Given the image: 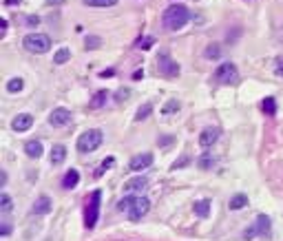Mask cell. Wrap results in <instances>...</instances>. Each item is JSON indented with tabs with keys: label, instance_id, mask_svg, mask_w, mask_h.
<instances>
[{
	"label": "cell",
	"instance_id": "cell-1",
	"mask_svg": "<svg viewBox=\"0 0 283 241\" xmlns=\"http://www.w3.org/2000/svg\"><path fill=\"white\" fill-rule=\"evenodd\" d=\"M117 208L126 210L131 221H140V219L150 210V199L144 195H135V197L128 195V197H124V199L117 201Z\"/></svg>",
	"mask_w": 283,
	"mask_h": 241
},
{
	"label": "cell",
	"instance_id": "cell-2",
	"mask_svg": "<svg viewBox=\"0 0 283 241\" xmlns=\"http://www.w3.org/2000/svg\"><path fill=\"white\" fill-rule=\"evenodd\" d=\"M190 20V11L184 5H170L162 16V23L168 31H179L186 27V23Z\"/></svg>",
	"mask_w": 283,
	"mask_h": 241
},
{
	"label": "cell",
	"instance_id": "cell-3",
	"mask_svg": "<svg viewBox=\"0 0 283 241\" xmlns=\"http://www.w3.org/2000/svg\"><path fill=\"white\" fill-rule=\"evenodd\" d=\"M102 142H104V133L100 129H88L78 137L75 146H78L80 153H93L102 146Z\"/></svg>",
	"mask_w": 283,
	"mask_h": 241
},
{
	"label": "cell",
	"instance_id": "cell-4",
	"mask_svg": "<svg viewBox=\"0 0 283 241\" xmlns=\"http://www.w3.org/2000/svg\"><path fill=\"white\" fill-rule=\"evenodd\" d=\"M22 45L29 54H47L51 49V38L47 33H29V36H25Z\"/></svg>",
	"mask_w": 283,
	"mask_h": 241
},
{
	"label": "cell",
	"instance_id": "cell-5",
	"mask_svg": "<svg viewBox=\"0 0 283 241\" xmlns=\"http://www.w3.org/2000/svg\"><path fill=\"white\" fill-rule=\"evenodd\" d=\"M100 206H102V192L93 190L88 197V204L84 208V226L86 228H95L97 217H100Z\"/></svg>",
	"mask_w": 283,
	"mask_h": 241
},
{
	"label": "cell",
	"instance_id": "cell-6",
	"mask_svg": "<svg viewBox=\"0 0 283 241\" xmlns=\"http://www.w3.org/2000/svg\"><path fill=\"white\" fill-rule=\"evenodd\" d=\"M215 80L219 84H237L239 82V71L232 62H224L219 69L215 71Z\"/></svg>",
	"mask_w": 283,
	"mask_h": 241
},
{
	"label": "cell",
	"instance_id": "cell-7",
	"mask_svg": "<svg viewBox=\"0 0 283 241\" xmlns=\"http://www.w3.org/2000/svg\"><path fill=\"white\" fill-rule=\"evenodd\" d=\"M270 226H272V223H270L268 214H259V217H256V221H255V226L246 228V232H243V239H252V237H256V235H268Z\"/></svg>",
	"mask_w": 283,
	"mask_h": 241
},
{
	"label": "cell",
	"instance_id": "cell-8",
	"mask_svg": "<svg viewBox=\"0 0 283 241\" xmlns=\"http://www.w3.org/2000/svg\"><path fill=\"white\" fill-rule=\"evenodd\" d=\"M157 67H159V73H162L164 78H177L179 76V64L175 62V60L170 58V55H166V54H162L157 58Z\"/></svg>",
	"mask_w": 283,
	"mask_h": 241
},
{
	"label": "cell",
	"instance_id": "cell-9",
	"mask_svg": "<svg viewBox=\"0 0 283 241\" xmlns=\"http://www.w3.org/2000/svg\"><path fill=\"white\" fill-rule=\"evenodd\" d=\"M219 135H221V131L217 129V126H208V129H203L201 135H199V146H201V148H210L212 144L219 139Z\"/></svg>",
	"mask_w": 283,
	"mask_h": 241
},
{
	"label": "cell",
	"instance_id": "cell-10",
	"mask_svg": "<svg viewBox=\"0 0 283 241\" xmlns=\"http://www.w3.org/2000/svg\"><path fill=\"white\" fill-rule=\"evenodd\" d=\"M49 124L51 126H66L71 124V111H66V108H53L51 115H49Z\"/></svg>",
	"mask_w": 283,
	"mask_h": 241
},
{
	"label": "cell",
	"instance_id": "cell-11",
	"mask_svg": "<svg viewBox=\"0 0 283 241\" xmlns=\"http://www.w3.org/2000/svg\"><path fill=\"white\" fill-rule=\"evenodd\" d=\"M51 208H53V201H51V197L49 195H40L38 199H35V204H33V214L35 217H44V214H49L51 213Z\"/></svg>",
	"mask_w": 283,
	"mask_h": 241
},
{
	"label": "cell",
	"instance_id": "cell-12",
	"mask_svg": "<svg viewBox=\"0 0 283 241\" xmlns=\"http://www.w3.org/2000/svg\"><path fill=\"white\" fill-rule=\"evenodd\" d=\"M31 126H33V115H29V113H20V115H16L11 122V129L16 131V133H25Z\"/></svg>",
	"mask_w": 283,
	"mask_h": 241
},
{
	"label": "cell",
	"instance_id": "cell-13",
	"mask_svg": "<svg viewBox=\"0 0 283 241\" xmlns=\"http://www.w3.org/2000/svg\"><path fill=\"white\" fill-rule=\"evenodd\" d=\"M153 164V155L150 153H142V155H135V157H131V161H128V168L131 170H144V168H148V166Z\"/></svg>",
	"mask_w": 283,
	"mask_h": 241
},
{
	"label": "cell",
	"instance_id": "cell-14",
	"mask_svg": "<svg viewBox=\"0 0 283 241\" xmlns=\"http://www.w3.org/2000/svg\"><path fill=\"white\" fill-rule=\"evenodd\" d=\"M146 186H148V179L146 177H133L124 184V190L126 192H142V190H146Z\"/></svg>",
	"mask_w": 283,
	"mask_h": 241
},
{
	"label": "cell",
	"instance_id": "cell-15",
	"mask_svg": "<svg viewBox=\"0 0 283 241\" xmlns=\"http://www.w3.org/2000/svg\"><path fill=\"white\" fill-rule=\"evenodd\" d=\"M78 182H80V173L75 168H71V170H66L64 173V177H62V188H66V190H71V188H75L78 186Z\"/></svg>",
	"mask_w": 283,
	"mask_h": 241
},
{
	"label": "cell",
	"instance_id": "cell-16",
	"mask_svg": "<svg viewBox=\"0 0 283 241\" xmlns=\"http://www.w3.org/2000/svg\"><path fill=\"white\" fill-rule=\"evenodd\" d=\"M25 153L31 160H38V157H42V144H40L38 139H29V142L25 144Z\"/></svg>",
	"mask_w": 283,
	"mask_h": 241
},
{
	"label": "cell",
	"instance_id": "cell-17",
	"mask_svg": "<svg viewBox=\"0 0 283 241\" xmlns=\"http://www.w3.org/2000/svg\"><path fill=\"white\" fill-rule=\"evenodd\" d=\"M51 164H62V161L66 160V146H62V144H56V146L51 148Z\"/></svg>",
	"mask_w": 283,
	"mask_h": 241
},
{
	"label": "cell",
	"instance_id": "cell-18",
	"mask_svg": "<svg viewBox=\"0 0 283 241\" xmlns=\"http://www.w3.org/2000/svg\"><path fill=\"white\" fill-rule=\"evenodd\" d=\"M248 195H243V192H237V195H232V199L228 201V208L230 210H241V208H246L248 206Z\"/></svg>",
	"mask_w": 283,
	"mask_h": 241
},
{
	"label": "cell",
	"instance_id": "cell-19",
	"mask_svg": "<svg viewBox=\"0 0 283 241\" xmlns=\"http://www.w3.org/2000/svg\"><path fill=\"white\" fill-rule=\"evenodd\" d=\"M106 102H109V91H97V93L91 98L88 107H91V108H102Z\"/></svg>",
	"mask_w": 283,
	"mask_h": 241
},
{
	"label": "cell",
	"instance_id": "cell-20",
	"mask_svg": "<svg viewBox=\"0 0 283 241\" xmlns=\"http://www.w3.org/2000/svg\"><path fill=\"white\" fill-rule=\"evenodd\" d=\"M195 214L197 217H208L210 214V199H199L195 204Z\"/></svg>",
	"mask_w": 283,
	"mask_h": 241
},
{
	"label": "cell",
	"instance_id": "cell-21",
	"mask_svg": "<svg viewBox=\"0 0 283 241\" xmlns=\"http://www.w3.org/2000/svg\"><path fill=\"white\" fill-rule=\"evenodd\" d=\"M69 58H71V51L66 49V47H62V49L56 51V55H53V62H56V64H64V62H69Z\"/></svg>",
	"mask_w": 283,
	"mask_h": 241
},
{
	"label": "cell",
	"instance_id": "cell-22",
	"mask_svg": "<svg viewBox=\"0 0 283 241\" xmlns=\"http://www.w3.org/2000/svg\"><path fill=\"white\" fill-rule=\"evenodd\" d=\"M22 86H25V80H22V78H11V80L7 82V91H9V93H20Z\"/></svg>",
	"mask_w": 283,
	"mask_h": 241
},
{
	"label": "cell",
	"instance_id": "cell-23",
	"mask_svg": "<svg viewBox=\"0 0 283 241\" xmlns=\"http://www.w3.org/2000/svg\"><path fill=\"white\" fill-rule=\"evenodd\" d=\"M86 7H113L117 5V0H82Z\"/></svg>",
	"mask_w": 283,
	"mask_h": 241
},
{
	"label": "cell",
	"instance_id": "cell-24",
	"mask_svg": "<svg viewBox=\"0 0 283 241\" xmlns=\"http://www.w3.org/2000/svg\"><path fill=\"white\" fill-rule=\"evenodd\" d=\"M11 206H13L11 197H9L7 192H2V195H0V213H2V214H7L9 210H11Z\"/></svg>",
	"mask_w": 283,
	"mask_h": 241
},
{
	"label": "cell",
	"instance_id": "cell-25",
	"mask_svg": "<svg viewBox=\"0 0 283 241\" xmlns=\"http://www.w3.org/2000/svg\"><path fill=\"white\" fill-rule=\"evenodd\" d=\"M261 107H263L265 115H274V113H277V102H274V98H265Z\"/></svg>",
	"mask_w": 283,
	"mask_h": 241
},
{
	"label": "cell",
	"instance_id": "cell-26",
	"mask_svg": "<svg viewBox=\"0 0 283 241\" xmlns=\"http://www.w3.org/2000/svg\"><path fill=\"white\" fill-rule=\"evenodd\" d=\"M175 111H179V102H177V100H168L162 108L164 115H170V113H175Z\"/></svg>",
	"mask_w": 283,
	"mask_h": 241
},
{
	"label": "cell",
	"instance_id": "cell-27",
	"mask_svg": "<svg viewBox=\"0 0 283 241\" xmlns=\"http://www.w3.org/2000/svg\"><path fill=\"white\" fill-rule=\"evenodd\" d=\"M150 111H153V107H150V104H144V107H140V111L135 113V120H137V122L146 120V117L150 115Z\"/></svg>",
	"mask_w": 283,
	"mask_h": 241
},
{
	"label": "cell",
	"instance_id": "cell-28",
	"mask_svg": "<svg viewBox=\"0 0 283 241\" xmlns=\"http://www.w3.org/2000/svg\"><path fill=\"white\" fill-rule=\"evenodd\" d=\"M155 45V38H150V36H144V38H140V42H137V49H150V47Z\"/></svg>",
	"mask_w": 283,
	"mask_h": 241
},
{
	"label": "cell",
	"instance_id": "cell-29",
	"mask_svg": "<svg viewBox=\"0 0 283 241\" xmlns=\"http://www.w3.org/2000/svg\"><path fill=\"white\" fill-rule=\"evenodd\" d=\"M212 164H215V157H210V155H203V157H199V168L208 170V168H212Z\"/></svg>",
	"mask_w": 283,
	"mask_h": 241
},
{
	"label": "cell",
	"instance_id": "cell-30",
	"mask_svg": "<svg viewBox=\"0 0 283 241\" xmlns=\"http://www.w3.org/2000/svg\"><path fill=\"white\" fill-rule=\"evenodd\" d=\"M84 47H86V49H100V47H102V40H100L97 36H91V38H86Z\"/></svg>",
	"mask_w": 283,
	"mask_h": 241
},
{
	"label": "cell",
	"instance_id": "cell-31",
	"mask_svg": "<svg viewBox=\"0 0 283 241\" xmlns=\"http://www.w3.org/2000/svg\"><path fill=\"white\" fill-rule=\"evenodd\" d=\"M206 58L208 60H217V58H219V47H217V45H208L206 47Z\"/></svg>",
	"mask_w": 283,
	"mask_h": 241
},
{
	"label": "cell",
	"instance_id": "cell-32",
	"mask_svg": "<svg viewBox=\"0 0 283 241\" xmlns=\"http://www.w3.org/2000/svg\"><path fill=\"white\" fill-rule=\"evenodd\" d=\"M188 161H190V157H188V155H184V157H179V160H177L175 164L170 166V168H172V170H177V168H184V166H188Z\"/></svg>",
	"mask_w": 283,
	"mask_h": 241
},
{
	"label": "cell",
	"instance_id": "cell-33",
	"mask_svg": "<svg viewBox=\"0 0 283 241\" xmlns=\"http://www.w3.org/2000/svg\"><path fill=\"white\" fill-rule=\"evenodd\" d=\"M128 95H131V91H128V89H119L117 95H115V100H117V102H122V100H128Z\"/></svg>",
	"mask_w": 283,
	"mask_h": 241
},
{
	"label": "cell",
	"instance_id": "cell-34",
	"mask_svg": "<svg viewBox=\"0 0 283 241\" xmlns=\"http://www.w3.org/2000/svg\"><path fill=\"white\" fill-rule=\"evenodd\" d=\"M27 25H29V27H38L40 18H38V16H29V18H27Z\"/></svg>",
	"mask_w": 283,
	"mask_h": 241
},
{
	"label": "cell",
	"instance_id": "cell-35",
	"mask_svg": "<svg viewBox=\"0 0 283 241\" xmlns=\"http://www.w3.org/2000/svg\"><path fill=\"white\" fill-rule=\"evenodd\" d=\"M0 235L9 237V235H11V226H9V223H2V226H0Z\"/></svg>",
	"mask_w": 283,
	"mask_h": 241
},
{
	"label": "cell",
	"instance_id": "cell-36",
	"mask_svg": "<svg viewBox=\"0 0 283 241\" xmlns=\"http://www.w3.org/2000/svg\"><path fill=\"white\" fill-rule=\"evenodd\" d=\"M274 73L283 78V58H281V60H279V62H277V67H274Z\"/></svg>",
	"mask_w": 283,
	"mask_h": 241
},
{
	"label": "cell",
	"instance_id": "cell-37",
	"mask_svg": "<svg viewBox=\"0 0 283 241\" xmlns=\"http://www.w3.org/2000/svg\"><path fill=\"white\" fill-rule=\"evenodd\" d=\"M115 76V69H106V71L100 73V78H113Z\"/></svg>",
	"mask_w": 283,
	"mask_h": 241
},
{
	"label": "cell",
	"instance_id": "cell-38",
	"mask_svg": "<svg viewBox=\"0 0 283 241\" xmlns=\"http://www.w3.org/2000/svg\"><path fill=\"white\" fill-rule=\"evenodd\" d=\"M7 7H16V5H22V0H4Z\"/></svg>",
	"mask_w": 283,
	"mask_h": 241
},
{
	"label": "cell",
	"instance_id": "cell-39",
	"mask_svg": "<svg viewBox=\"0 0 283 241\" xmlns=\"http://www.w3.org/2000/svg\"><path fill=\"white\" fill-rule=\"evenodd\" d=\"M66 0H47V5H51V7H57V5H64Z\"/></svg>",
	"mask_w": 283,
	"mask_h": 241
},
{
	"label": "cell",
	"instance_id": "cell-40",
	"mask_svg": "<svg viewBox=\"0 0 283 241\" xmlns=\"http://www.w3.org/2000/svg\"><path fill=\"white\" fill-rule=\"evenodd\" d=\"M142 78H144V71H142V69H137V71L133 73V80H142Z\"/></svg>",
	"mask_w": 283,
	"mask_h": 241
},
{
	"label": "cell",
	"instance_id": "cell-41",
	"mask_svg": "<svg viewBox=\"0 0 283 241\" xmlns=\"http://www.w3.org/2000/svg\"><path fill=\"white\" fill-rule=\"evenodd\" d=\"M0 29H2V36L7 33V20H0Z\"/></svg>",
	"mask_w": 283,
	"mask_h": 241
},
{
	"label": "cell",
	"instance_id": "cell-42",
	"mask_svg": "<svg viewBox=\"0 0 283 241\" xmlns=\"http://www.w3.org/2000/svg\"><path fill=\"white\" fill-rule=\"evenodd\" d=\"M0 184H2V186H7V170H2V182H0Z\"/></svg>",
	"mask_w": 283,
	"mask_h": 241
}]
</instances>
